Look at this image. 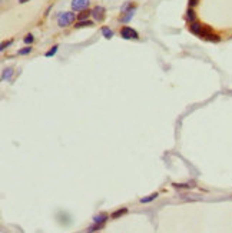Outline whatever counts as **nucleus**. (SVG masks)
Listing matches in <instances>:
<instances>
[{"label":"nucleus","mask_w":232,"mask_h":233,"mask_svg":"<svg viewBox=\"0 0 232 233\" xmlns=\"http://www.w3.org/2000/svg\"><path fill=\"white\" fill-rule=\"evenodd\" d=\"M76 19V14L73 12H65V13H60L59 14V19H58V25L60 27H66V26L72 25Z\"/></svg>","instance_id":"1"},{"label":"nucleus","mask_w":232,"mask_h":233,"mask_svg":"<svg viewBox=\"0 0 232 233\" xmlns=\"http://www.w3.org/2000/svg\"><path fill=\"white\" fill-rule=\"evenodd\" d=\"M120 36L123 39H126V40H130V39H138L139 36H138V32L136 30H133L132 27H129V26H125V27H122V30H120Z\"/></svg>","instance_id":"2"},{"label":"nucleus","mask_w":232,"mask_h":233,"mask_svg":"<svg viewBox=\"0 0 232 233\" xmlns=\"http://www.w3.org/2000/svg\"><path fill=\"white\" fill-rule=\"evenodd\" d=\"M89 7V0H73L72 2V10L73 12H83Z\"/></svg>","instance_id":"3"},{"label":"nucleus","mask_w":232,"mask_h":233,"mask_svg":"<svg viewBox=\"0 0 232 233\" xmlns=\"http://www.w3.org/2000/svg\"><path fill=\"white\" fill-rule=\"evenodd\" d=\"M105 7L102 6H96V7L92 9V17L95 19L96 21H103L105 20Z\"/></svg>","instance_id":"4"},{"label":"nucleus","mask_w":232,"mask_h":233,"mask_svg":"<svg viewBox=\"0 0 232 233\" xmlns=\"http://www.w3.org/2000/svg\"><path fill=\"white\" fill-rule=\"evenodd\" d=\"M202 27L203 26L201 25V23H198V21H192L191 26H189V32L194 34H198V36H201V33H202Z\"/></svg>","instance_id":"5"},{"label":"nucleus","mask_w":232,"mask_h":233,"mask_svg":"<svg viewBox=\"0 0 232 233\" xmlns=\"http://www.w3.org/2000/svg\"><path fill=\"white\" fill-rule=\"evenodd\" d=\"M135 9H136V7H135ZM135 9H132V10H128V12H125V13H122V16L119 17V20L122 21V23H126V21H129V20H130V19L133 17Z\"/></svg>","instance_id":"6"},{"label":"nucleus","mask_w":232,"mask_h":233,"mask_svg":"<svg viewBox=\"0 0 232 233\" xmlns=\"http://www.w3.org/2000/svg\"><path fill=\"white\" fill-rule=\"evenodd\" d=\"M108 219H109V216L106 215V213H99V215H96V216L93 217V222L98 223V225H103Z\"/></svg>","instance_id":"7"},{"label":"nucleus","mask_w":232,"mask_h":233,"mask_svg":"<svg viewBox=\"0 0 232 233\" xmlns=\"http://www.w3.org/2000/svg\"><path fill=\"white\" fill-rule=\"evenodd\" d=\"M12 76H13V69L12 67H6V69H3V72H2V80L12 79Z\"/></svg>","instance_id":"8"},{"label":"nucleus","mask_w":232,"mask_h":233,"mask_svg":"<svg viewBox=\"0 0 232 233\" xmlns=\"http://www.w3.org/2000/svg\"><path fill=\"white\" fill-rule=\"evenodd\" d=\"M125 213H128V208H122V209H119V210L113 212L112 215H110V217H112V219H118V217L123 216Z\"/></svg>","instance_id":"9"},{"label":"nucleus","mask_w":232,"mask_h":233,"mask_svg":"<svg viewBox=\"0 0 232 233\" xmlns=\"http://www.w3.org/2000/svg\"><path fill=\"white\" fill-rule=\"evenodd\" d=\"M205 40H208V42H214V43H218L221 40V37L218 36V34H215V33H209V34H206L205 36Z\"/></svg>","instance_id":"10"},{"label":"nucleus","mask_w":232,"mask_h":233,"mask_svg":"<svg viewBox=\"0 0 232 233\" xmlns=\"http://www.w3.org/2000/svg\"><path fill=\"white\" fill-rule=\"evenodd\" d=\"M90 26H93V21L90 20H82V21H78L75 25L76 29H80V27H90Z\"/></svg>","instance_id":"11"},{"label":"nucleus","mask_w":232,"mask_h":233,"mask_svg":"<svg viewBox=\"0 0 232 233\" xmlns=\"http://www.w3.org/2000/svg\"><path fill=\"white\" fill-rule=\"evenodd\" d=\"M89 16H92V12H89V10H83V12H80V14H78V19H79V21L87 20Z\"/></svg>","instance_id":"12"},{"label":"nucleus","mask_w":232,"mask_h":233,"mask_svg":"<svg viewBox=\"0 0 232 233\" xmlns=\"http://www.w3.org/2000/svg\"><path fill=\"white\" fill-rule=\"evenodd\" d=\"M102 34H103L106 39H112L113 37V32L109 29V27H106V26H103V27H102Z\"/></svg>","instance_id":"13"},{"label":"nucleus","mask_w":232,"mask_h":233,"mask_svg":"<svg viewBox=\"0 0 232 233\" xmlns=\"http://www.w3.org/2000/svg\"><path fill=\"white\" fill-rule=\"evenodd\" d=\"M156 197H158V193H152V195L146 196V197H142V199H141V203H149V202L155 200Z\"/></svg>","instance_id":"14"},{"label":"nucleus","mask_w":232,"mask_h":233,"mask_svg":"<svg viewBox=\"0 0 232 233\" xmlns=\"http://www.w3.org/2000/svg\"><path fill=\"white\" fill-rule=\"evenodd\" d=\"M58 49H59V46L58 45H54L53 47H52V49L49 50V52H46V57H52V56H54V54H56V52H58Z\"/></svg>","instance_id":"15"},{"label":"nucleus","mask_w":232,"mask_h":233,"mask_svg":"<svg viewBox=\"0 0 232 233\" xmlns=\"http://www.w3.org/2000/svg\"><path fill=\"white\" fill-rule=\"evenodd\" d=\"M186 19H188V20H191V21H194V20H195V12L192 10V7L188 9V12H186Z\"/></svg>","instance_id":"16"},{"label":"nucleus","mask_w":232,"mask_h":233,"mask_svg":"<svg viewBox=\"0 0 232 233\" xmlns=\"http://www.w3.org/2000/svg\"><path fill=\"white\" fill-rule=\"evenodd\" d=\"M30 52H32V47L30 46H27V47H23V49H20L17 53L20 54V56H25V54H29Z\"/></svg>","instance_id":"17"},{"label":"nucleus","mask_w":232,"mask_h":233,"mask_svg":"<svg viewBox=\"0 0 232 233\" xmlns=\"http://www.w3.org/2000/svg\"><path fill=\"white\" fill-rule=\"evenodd\" d=\"M33 40H34V37H33V34H26V36H25V37H23V42H25V43H27V45H30V43H32V42H33Z\"/></svg>","instance_id":"18"},{"label":"nucleus","mask_w":232,"mask_h":233,"mask_svg":"<svg viewBox=\"0 0 232 233\" xmlns=\"http://www.w3.org/2000/svg\"><path fill=\"white\" fill-rule=\"evenodd\" d=\"M12 43H13V40H7V42H3V43H2V46H0V50H2V52H3V50H6V47H9L10 45H12Z\"/></svg>","instance_id":"19"},{"label":"nucleus","mask_w":232,"mask_h":233,"mask_svg":"<svg viewBox=\"0 0 232 233\" xmlns=\"http://www.w3.org/2000/svg\"><path fill=\"white\" fill-rule=\"evenodd\" d=\"M174 186L175 187H182V189H189V187H192L191 184H179V183H174Z\"/></svg>","instance_id":"20"},{"label":"nucleus","mask_w":232,"mask_h":233,"mask_svg":"<svg viewBox=\"0 0 232 233\" xmlns=\"http://www.w3.org/2000/svg\"><path fill=\"white\" fill-rule=\"evenodd\" d=\"M199 3V0H189V7H194Z\"/></svg>","instance_id":"21"},{"label":"nucleus","mask_w":232,"mask_h":233,"mask_svg":"<svg viewBox=\"0 0 232 233\" xmlns=\"http://www.w3.org/2000/svg\"><path fill=\"white\" fill-rule=\"evenodd\" d=\"M26 2H29V0H19V3H26Z\"/></svg>","instance_id":"22"}]
</instances>
